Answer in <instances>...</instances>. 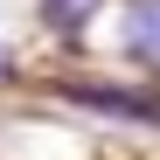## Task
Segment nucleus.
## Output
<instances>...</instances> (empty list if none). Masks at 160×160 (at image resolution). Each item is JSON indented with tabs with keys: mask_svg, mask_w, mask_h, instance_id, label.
<instances>
[{
	"mask_svg": "<svg viewBox=\"0 0 160 160\" xmlns=\"http://www.w3.org/2000/svg\"><path fill=\"white\" fill-rule=\"evenodd\" d=\"M98 112H118V118H139V125H160V98H139V91H77Z\"/></svg>",
	"mask_w": 160,
	"mask_h": 160,
	"instance_id": "f257e3e1",
	"label": "nucleus"
},
{
	"mask_svg": "<svg viewBox=\"0 0 160 160\" xmlns=\"http://www.w3.org/2000/svg\"><path fill=\"white\" fill-rule=\"evenodd\" d=\"M125 42H132V56H139V63H153V70H160V0L132 7V21H125Z\"/></svg>",
	"mask_w": 160,
	"mask_h": 160,
	"instance_id": "f03ea898",
	"label": "nucleus"
},
{
	"mask_svg": "<svg viewBox=\"0 0 160 160\" xmlns=\"http://www.w3.org/2000/svg\"><path fill=\"white\" fill-rule=\"evenodd\" d=\"M98 7H104V0H42V21H49V28H63V35H77Z\"/></svg>",
	"mask_w": 160,
	"mask_h": 160,
	"instance_id": "7ed1b4c3",
	"label": "nucleus"
},
{
	"mask_svg": "<svg viewBox=\"0 0 160 160\" xmlns=\"http://www.w3.org/2000/svg\"><path fill=\"white\" fill-rule=\"evenodd\" d=\"M7 77H14V49L0 42V84H7Z\"/></svg>",
	"mask_w": 160,
	"mask_h": 160,
	"instance_id": "20e7f679",
	"label": "nucleus"
}]
</instances>
